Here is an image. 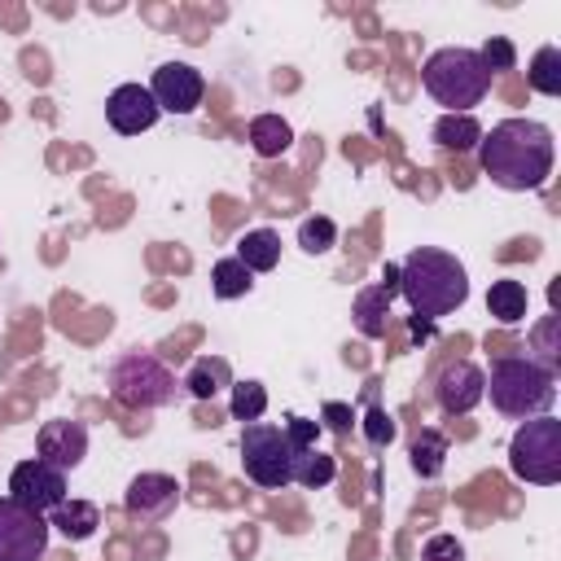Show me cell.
Listing matches in <instances>:
<instances>
[{
  "label": "cell",
  "mask_w": 561,
  "mask_h": 561,
  "mask_svg": "<svg viewBox=\"0 0 561 561\" xmlns=\"http://www.w3.org/2000/svg\"><path fill=\"white\" fill-rule=\"evenodd\" d=\"M552 131L535 118H504L491 131H482L478 140V162L491 175V184L508 188V193H526V188H543L552 175Z\"/></svg>",
  "instance_id": "1"
},
{
  "label": "cell",
  "mask_w": 561,
  "mask_h": 561,
  "mask_svg": "<svg viewBox=\"0 0 561 561\" xmlns=\"http://www.w3.org/2000/svg\"><path fill=\"white\" fill-rule=\"evenodd\" d=\"M399 294L408 298L412 316L438 320V316H451L456 307H465L469 272H465V263L456 254L434 250V245H416L399 263Z\"/></svg>",
  "instance_id": "2"
},
{
  "label": "cell",
  "mask_w": 561,
  "mask_h": 561,
  "mask_svg": "<svg viewBox=\"0 0 561 561\" xmlns=\"http://www.w3.org/2000/svg\"><path fill=\"white\" fill-rule=\"evenodd\" d=\"M482 394H491V408L500 416H513V421L548 416V408L557 403V373L530 355H500L491 364Z\"/></svg>",
  "instance_id": "3"
},
{
  "label": "cell",
  "mask_w": 561,
  "mask_h": 561,
  "mask_svg": "<svg viewBox=\"0 0 561 561\" xmlns=\"http://www.w3.org/2000/svg\"><path fill=\"white\" fill-rule=\"evenodd\" d=\"M421 88L447 105V114H469L473 105H482V96L491 92V75L486 66L478 61V48H438L425 57L421 66Z\"/></svg>",
  "instance_id": "4"
},
{
  "label": "cell",
  "mask_w": 561,
  "mask_h": 561,
  "mask_svg": "<svg viewBox=\"0 0 561 561\" xmlns=\"http://www.w3.org/2000/svg\"><path fill=\"white\" fill-rule=\"evenodd\" d=\"M180 381L175 373L153 355V351H123L114 364H110V394L114 403L131 408V412H149V408H167L175 399Z\"/></svg>",
  "instance_id": "5"
},
{
  "label": "cell",
  "mask_w": 561,
  "mask_h": 561,
  "mask_svg": "<svg viewBox=\"0 0 561 561\" xmlns=\"http://www.w3.org/2000/svg\"><path fill=\"white\" fill-rule=\"evenodd\" d=\"M508 469L513 478L530 486H557L561 482V421L557 416L522 421L508 443Z\"/></svg>",
  "instance_id": "6"
},
{
  "label": "cell",
  "mask_w": 561,
  "mask_h": 561,
  "mask_svg": "<svg viewBox=\"0 0 561 561\" xmlns=\"http://www.w3.org/2000/svg\"><path fill=\"white\" fill-rule=\"evenodd\" d=\"M289 465H294V447H289L285 430H276L267 421H250L241 430V469L254 486H263V491L289 486Z\"/></svg>",
  "instance_id": "7"
},
{
  "label": "cell",
  "mask_w": 561,
  "mask_h": 561,
  "mask_svg": "<svg viewBox=\"0 0 561 561\" xmlns=\"http://www.w3.org/2000/svg\"><path fill=\"white\" fill-rule=\"evenodd\" d=\"M48 517L22 508L18 500L0 495V561H44L48 552Z\"/></svg>",
  "instance_id": "8"
},
{
  "label": "cell",
  "mask_w": 561,
  "mask_h": 561,
  "mask_svg": "<svg viewBox=\"0 0 561 561\" xmlns=\"http://www.w3.org/2000/svg\"><path fill=\"white\" fill-rule=\"evenodd\" d=\"M9 500H18L22 508H31V513H53L61 500H66V473L61 469H53L48 460H22V465H13V473H9Z\"/></svg>",
  "instance_id": "9"
},
{
  "label": "cell",
  "mask_w": 561,
  "mask_h": 561,
  "mask_svg": "<svg viewBox=\"0 0 561 561\" xmlns=\"http://www.w3.org/2000/svg\"><path fill=\"white\" fill-rule=\"evenodd\" d=\"M149 92H153L158 110H167V114H193L202 105V96H206V79L188 61H167V66L153 70Z\"/></svg>",
  "instance_id": "10"
},
{
  "label": "cell",
  "mask_w": 561,
  "mask_h": 561,
  "mask_svg": "<svg viewBox=\"0 0 561 561\" xmlns=\"http://www.w3.org/2000/svg\"><path fill=\"white\" fill-rule=\"evenodd\" d=\"M180 504V482L171 473H136L123 491V508L131 522H162Z\"/></svg>",
  "instance_id": "11"
},
{
  "label": "cell",
  "mask_w": 561,
  "mask_h": 561,
  "mask_svg": "<svg viewBox=\"0 0 561 561\" xmlns=\"http://www.w3.org/2000/svg\"><path fill=\"white\" fill-rule=\"evenodd\" d=\"M482 386H486V373L473 359H451L434 381V399H438V408L447 416H465L486 399Z\"/></svg>",
  "instance_id": "12"
},
{
  "label": "cell",
  "mask_w": 561,
  "mask_h": 561,
  "mask_svg": "<svg viewBox=\"0 0 561 561\" xmlns=\"http://www.w3.org/2000/svg\"><path fill=\"white\" fill-rule=\"evenodd\" d=\"M35 451H39V460H48L53 469L70 473V469H79L83 456H88V425H83V421H70V416L44 421L39 434H35Z\"/></svg>",
  "instance_id": "13"
},
{
  "label": "cell",
  "mask_w": 561,
  "mask_h": 561,
  "mask_svg": "<svg viewBox=\"0 0 561 561\" xmlns=\"http://www.w3.org/2000/svg\"><path fill=\"white\" fill-rule=\"evenodd\" d=\"M158 114H162V110H158L153 92L140 88V83H118V88L110 92V101H105V118H110V127L123 131V136L149 131V127L158 123Z\"/></svg>",
  "instance_id": "14"
},
{
  "label": "cell",
  "mask_w": 561,
  "mask_h": 561,
  "mask_svg": "<svg viewBox=\"0 0 561 561\" xmlns=\"http://www.w3.org/2000/svg\"><path fill=\"white\" fill-rule=\"evenodd\" d=\"M390 302H394V289H390V285H381V280L364 285V289L355 294V307H351L355 329H359L364 337H386V329H390Z\"/></svg>",
  "instance_id": "15"
},
{
  "label": "cell",
  "mask_w": 561,
  "mask_h": 561,
  "mask_svg": "<svg viewBox=\"0 0 561 561\" xmlns=\"http://www.w3.org/2000/svg\"><path fill=\"white\" fill-rule=\"evenodd\" d=\"M193 399H215L219 390H232V368H228V359L224 355H197L193 364H188V373H184V381H180Z\"/></svg>",
  "instance_id": "16"
},
{
  "label": "cell",
  "mask_w": 561,
  "mask_h": 561,
  "mask_svg": "<svg viewBox=\"0 0 561 561\" xmlns=\"http://www.w3.org/2000/svg\"><path fill=\"white\" fill-rule=\"evenodd\" d=\"M48 526L61 530L70 543H83V539L96 535V526H101V508H96L92 500H61V504L48 513Z\"/></svg>",
  "instance_id": "17"
},
{
  "label": "cell",
  "mask_w": 561,
  "mask_h": 561,
  "mask_svg": "<svg viewBox=\"0 0 561 561\" xmlns=\"http://www.w3.org/2000/svg\"><path fill=\"white\" fill-rule=\"evenodd\" d=\"M333 473H337V460H333L329 451H320V447H298V451H294L289 482H298V486H307V491H320V486L333 482Z\"/></svg>",
  "instance_id": "18"
},
{
  "label": "cell",
  "mask_w": 561,
  "mask_h": 561,
  "mask_svg": "<svg viewBox=\"0 0 561 561\" xmlns=\"http://www.w3.org/2000/svg\"><path fill=\"white\" fill-rule=\"evenodd\" d=\"M237 259L259 276V272H272L280 263V237L272 228H254L245 237H237Z\"/></svg>",
  "instance_id": "19"
},
{
  "label": "cell",
  "mask_w": 561,
  "mask_h": 561,
  "mask_svg": "<svg viewBox=\"0 0 561 561\" xmlns=\"http://www.w3.org/2000/svg\"><path fill=\"white\" fill-rule=\"evenodd\" d=\"M526 285L522 280H513V276H500V280H491V289H486V311L500 320V324H517V320H526Z\"/></svg>",
  "instance_id": "20"
},
{
  "label": "cell",
  "mask_w": 561,
  "mask_h": 561,
  "mask_svg": "<svg viewBox=\"0 0 561 561\" xmlns=\"http://www.w3.org/2000/svg\"><path fill=\"white\" fill-rule=\"evenodd\" d=\"M250 145L259 158H280L294 145V127L280 114H259V118H250Z\"/></svg>",
  "instance_id": "21"
},
{
  "label": "cell",
  "mask_w": 561,
  "mask_h": 561,
  "mask_svg": "<svg viewBox=\"0 0 561 561\" xmlns=\"http://www.w3.org/2000/svg\"><path fill=\"white\" fill-rule=\"evenodd\" d=\"M478 140H482V123H478L473 114H443V118L434 123V145H438V149L465 153V149H478Z\"/></svg>",
  "instance_id": "22"
},
{
  "label": "cell",
  "mask_w": 561,
  "mask_h": 561,
  "mask_svg": "<svg viewBox=\"0 0 561 561\" xmlns=\"http://www.w3.org/2000/svg\"><path fill=\"white\" fill-rule=\"evenodd\" d=\"M210 289H215V298H241V294L254 289V272H250L237 254L215 259V267H210Z\"/></svg>",
  "instance_id": "23"
},
{
  "label": "cell",
  "mask_w": 561,
  "mask_h": 561,
  "mask_svg": "<svg viewBox=\"0 0 561 561\" xmlns=\"http://www.w3.org/2000/svg\"><path fill=\"white\" fill-rule=\"evenodd\" d=\"M530 88L539 96H561V48L557 44H543L535 57H530V70H526Z\"/></svg>",
  "instance_id": "24"
},
{
  "label": "cell",
  "mask_w": 561,
  "mask_h": 561,
  "mask_svg": "<svg viewBox=\"0 0 561 561\" xmlns=\"http://www.w3.org/2000/svg\"><path fill=\"white\" fill-rule=\"evenodd\" d=\"M228 412H232V421H241V425L259 421V416L267 412V390H263V381H232Z\"/></svg>",
  "instance_id": "25"
},
{
  "label": "cell",
  "mask_w": 561,
  "mask_h": 561,
  "mask_svg": "<svg viewBox=\"0 0 561 561\" xmlns=\"http://www.w3.org/2000/svg\"><path fill=\"white\" fill-rule=\"evenodd\" d=\"M412 469L421 473V478H434V473H443V456H447V438L438 434V430H421L416 438H412Z\"/></svg>",
  "instance_id": "26"
},
{
  "label": "cell",
  "mask_w": 561,
  "mask_h": 561,
  "mask_svg": "<svg viewBox=\"0 0 561 561\" xmlns=\"http://www.w3.org/2000/svg\"><path fill=\"white\" fill-rule=\"evenodd\" d=\"M530 351H539V355H530V359H539V364H548V368L557 373V364H561V316H557V311L543 316V320L530 329Z\"/></svg>",
  "instance_id": "27"
},
{
  "label": "cell",
  "mask_w": 561,
  "mask_h": 561,
  "mask_svg": "<svg viewBox=\"0 0 561 561\" xmlns=\"http://www.w3.org/2000/svg\"><path fill=\"white\" fill-rule=\"evenodd\" d=\"M333 241H337V224L329 215H307L298 224V245L307 254H324V250H333Z\"/></svg>",
  "instance_id": "28"
},
{
  "label": "cell",
  "mask_w": 561,
  "mask_h": 561,
  "mask_svg": "<svg viewBox=\"0 0 561 561\" xmlns=\"http://www.w3.org/2000/svg\"><path fill=\"white\" fill-rule=\"evenodd\" d=\"M478 61L486 66V75H500V70H513V66H517V48H513L504 35H491V39L478 48Z\"/></svg>",
  "instance_id": "29"
},
{
  "label": "cell",
  "mask_w": 561,
  "mask_h": 561,
  "mask_svg": "<svg viewBox=\"0 0 561 561\" xmlns=\"http://www.w3.org/2000/svg\"><path fill=\"white\" fill-rule=\"evenodd\" d=\"M394 434H399L394 416H390L386 408H368V416H364V438H368V447H390Z\"/></svg>",
  "instance_id": "30"
},
{
  "label": "cell",
  "mask_w": 561,
  "mask_h": 561,
  "mask_svg": "<svg viewBox=\"0 0 561 561\" xmlns=\"http://www.w3.org/2000/svg\"><path fill=\"white\" fill-rule=\"evenodd\" d=\"M421 561H465V548L456 535H430L421 548Z\"/></svg>",
  "instance_id": "31"
},
{
  "label": "cell",
  "mask_w": 561,
  "mask_h": 561,
  "mask_svg": "<svg viewBox=\"0 0 561 561\" xmlns=\"http://www.w3.org/2000/svg\"><path fill=\"white\" fill-rule=\"evenodd\" d=\"M320 421H307V416H289L285 421V438H289V447L298 451V447H316V438H320Z\"/></svg>",
  "instance_id": "32"
},
{
  "label": "cell",
  "mask_w": 561,
  "mask_h": 561,
  "mask_svg": "<svg viewBox=\"0 0 561 561\" xmlns=\"http://www.w3.org/2000/svg\"><path fill=\"white\" fill-rule=\"evenodd\" d=\"M351 421H355V412L346 403H324V425L333 434H351Z\"/></svg>",
  "instance_id": "33"
},
{
  "label": "cell",
  "mask_w": 561,
  "mask_h": 561,
  "mask_svg": "<svg viewBox=\"0 0 561 561\" xmlns=\"http://www.w3.org/2000/svg\"><path fill=\"white\" fill-rule=\"evenodd\" d=\"M377 280H381V285H390V289H394V294H399V263H386V267H381V276H377Z\"/></svg>",
  "instance_id": "34"
}]
</instances>
